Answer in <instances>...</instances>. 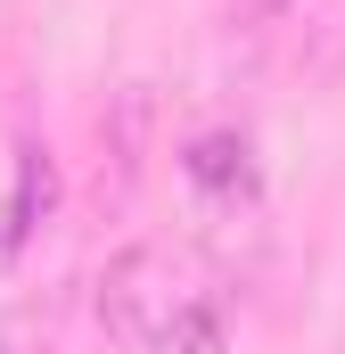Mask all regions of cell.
I'll list each match as a JSON object with an SVG mask.
<instances>
[{
	"label": "cell",
	"mask_w": 345,
	"mask_h": 354,
	"mask_svg": "<svg viewBox=\"0 0 345 354\" xmlns=\"http://www.w3.org/2000/svg\"><path fill=\"white\" fill-rule=\"evenodd\" d=\"M99 313L140 354H222V305L172 248L140 239L99 272Z\"/></svg>",
	"instance_id": "obj_1"
},
{
	"label": "cell",
	"mask_w": 345,
	"mask_h": 354,
	"mask_svg": "<svg viewBox=\"0 0 345 354\" xmlns=\"http://www.w3.org/2000/svg\"><path fill=\"white\" fill-rule=\"evenodd\" d=\"M189 181L197 189H214V198H247L255 189V165H247V140L239 132H206V140H189Z\"/></svg>",
	"instance_id": "obj_2"
},
{
	"label": "cell",
	"mask_w": 345,
	"mask_h": 354,
	"mask_svg": "<svg viewBox=\"0 0 345 354\" xmlns=\"http://www.w3.org/2000/svg\"><path fill=\"white\" fill-rule=\"evenodd\" d=\"M33 198L50 206V157H41V149H25V165H17V206H8V223H0V256H17V248L33 239Z\"/></svg>",
	"instance_id": "obj_3"
},
{
	"label": "cell",
	"mask_w": 345,
	"mask_h": 354,
	"mask_svg": "<svg viewBox=\"0 0 345 354\" xmlns=\"http://www.w3.org/2000/svg\"><path fill=\"white\" fill-rule=\"evenodd\" d=\"M279 8H296V0H239V17H247V25H263V17H279Z\"/></svg>",
	"instance_id": "obj_4"
},
{
	"label": "cell",
	"mask_w": 345,
	"mask_h": 354,
	"mask_svg": "<svg viewBox=\"0 0 345 354\" xmlns=\"http://www.w3.org/2000/svg\"><path fill=\"white\" fill-rule=\"evenodd\" d=\"M0 354H17V346H8V338H0Z\"/></svg>",
	"instance_id": "obj_5"
}]
</instances>
